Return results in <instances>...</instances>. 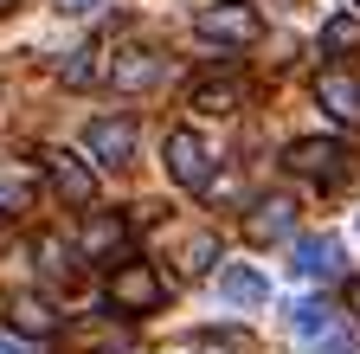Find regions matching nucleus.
Wrapping results in <instances>:
<instances>
[{"instance_id": "1", "label": "nucleus", "mask_w": 360, "mask_h": 354, "mask_svg": "<svg viewBox=\"0 0 360 354\" xmlns=\"http://www.w3.org/2000/svg\"><path fill=\"white\" fill-rule=\"evenodd\" d=\"M193 32L212 39V46H257L264 39V13L251 7V0H212V7H200Z\"/></svg>"}, {"instance_id": "2", "label": "nucleus", "mask_w": 360, "mask_h": 354, "mask_svg": "<svg viewBox=\"0 0 360 354\" xmlns=\"http://www.w3.org/2000/svg\"><path fill=\"white\" fill-rule=\"evenodd\" d=\"M290 335H296L309 354H347V348H354L347 322L335 316L322 296H309V303H296V309H290Z\"/></svg>"}, {"instance_id": "3", "label": "nucleus", "mask_w": 360, "mask_h": 354, "mask_svg": "<svg viewBox=\"0 0 360 354\" xmlns=\"http://www.w3.org/2000/svg\"><path fill=\"white\" fill-rule=\"evenodd\" d=\"M167 303V284L148 271V264H116L110 271V309H122V316H148V309H161Z\"/></svg>"}, {"instance_id": "4", "label": "nucleus", "mask_w": 360, "mask_h": 354, "mask_svg": "<svg viewBox=\"0 0 360 354\" xmlns=\"http://www.w3.org/2000/svg\"><path fill=\"white\" fill-rule=\"evenodd\" d=\"M283 167H290V174H302V181L335 187L341 174H347V148H341V142H328V136H309V142H290Z\"/></svg>"}, {"instance_id": "5", "label": "nucleus", "mask_w": 360, "mask_h": 354, "mask_svg": "<svg viewBox=\"0 0 360 354\" xmlns=\"http://www.w3.org/2000/svg\"><path fill=\"white\" fill-rule=\"evenodd\" d=\"M161 155H167V174L180 187H193V194L212 187V155H206V142L193 136V129H174V136L161 142Z\"/></svg>"}, {"instance_id": "6", "label": "nucleus", "mask_w": 360, "mask_h": 354, "mask_svg": "<svg viewBox=\"0 0 360 354\" xmlns=\"http://www.w3.org/2000/svg\"><path fill=\"white\" fill-rule=\"evenodd\" d=\"M84 148H90V161H103V167H129L135 161V122L129 116H97L84 129Z\"/></svg>"}, {"instance_id": "7", "label": "nucleus", "mask_w": 360, "mask_h": 354, "mask_svg": "<svg viewBox=\"0 0 360 354\" xmlns=\"http://www.w3.org/2000/svg\"><path fill=\"white\" fill-rule=\"evenodd\" d=\"M45 174H52V187L71 206H97V174H90V161H77L65 148H45Z\"/></svg>"}, {"instance_id": "8", "label": "nucleus", "mask_w": 360, "mask_h": 354, "mask_svg": "<svg viewBox=\"0 0 360 354\" xmlns=\"http://www.w3.org/2000/svg\"><path fill=\"white\" fill-rule=\"evenodd\" d=\"M296 232V200L290 194H264L257 206H251V219H245V239L251 245H277V239H290Z\"/></svg>"}, {"instance_id": "9", "label": "nucleus", "mask_w": 360, "mask_h": 354, "mask_svg": "<svg viewBox=\"0 0 360 354\" xmlns=\"http://www.w3.org/2000/svg\"><path fill=\"white\" fill-rule=\"evenodd\" d=\"M335 271H341V239H335V232L296 239V251H290V277H302V284H322V277H335Z\"/></svg>"}, {"instance_id": "10", "label": "nucleus", "mask_w": 360, "mask_h": 354, "mask_svg": "<svg viewBox=\"0 0 360 354\" xmlns=\"http://www.w3.org/2000/svg\"><path fill=\"white\" fill-rule=\"evenodd\" d=\"M315 103H322L335 122H360V84L347 71H322L315 77Z\"/></svg>"}, {"instance_id": "11", "label": "nucleus", "mask_w": 360, "mask_h": 354, "mask_svg": "<svg viewBox=\"0 0 360 354\" xmlns=\"http://www.w3.org/2000/svg\"><path fill=\"white\" fill-rule=\"evenodd\" d=\"M110 84L116 91H148V84H161V58L155 52H122L110 65Z\"/></svg>"}, {"instance_id": "12", "label": "nucleus", "mask_w": 360, "mask_h": 354, "mask_svg": "<svg viewBox=\"0 0 360 354\" xmlns=\"http://www.w3.org/2000/svg\"><path fill=\"white\" fill-rule=\"evenodd\" d=\"M129 239V219L122 213H90L84 219V258H103V251H116Z\"/></svg>"}, {"instance_id": "13", "label": "nucleus", "mask_w": 360, "mask_h": 354, "mask_svg": "<svg viewBox=\"0 0 360 354\" xmlns=\"http://www.w3.org/2000/svg\"><path fill=\"white\" fill-rule=\"evenodd\" d=\"M187 110H200V116H232L238 110V84H225V77L193 84V91H187Z\"/></svg>"}, {"instance_id": "14", "label": "nucleus", "mask_w": 360, "mask_h": 354, "mask_svg": "<svg viewBox=\"0 0 360 354\" xmlns=\"http://www.w3.org/2000/svg\"><path fill=\"white\" fill-rule=\"evenodd\" d=\"M219 284H225V303H238V309H257V303L270 296V284L251 271V264H232V271H225Z\"/></svg>"}, {"instance_id": "15", "label": "nucleus", "mask_w": 360, "mask_h": 354, "mask_svg": "<svg viewBox=\"0 0 360 354\" xmlns=\"http://www.w3.org/2000/svg\"><path fill=\"white\" fill-rule=\"evenodd\" d=\"M7 316H13L20 335H52V329H58L52 303H39V296H13V303H7Z\"/></svg>"}, {"instance_id": "16", "label": "nucleus", "mask_w": 360, "mask_h": 354, "mask_svg": "<svg viewBox=\"0 0 360 354\" xmlns=\"http://www.w3.org/2000/svg\"><path fill=\"white\" fill-rule=\"evenodd\" d=\"M354 46H360V20H354V13H335V20L322 26V52L341 58V52H354Z\"/></svg>"}, {"instance_id": "17", "label": "nucleus", "mask_w": 360, "mask_h": 354, "mask_svg": "<svg viewBox=\"0 0 360 354\" xmlns=\"http://www.w3.org/2000/svg\"><path fill=\"white\" fill-rule=\"evenodd\" d=\"M212 258H219V239L200 232V239H187V251H180V271H187V277H206V271H212Z\"/></svg>"}, {"instance_id": "18", "label": "nucleus", "mask_w": 360, "mask_h": 354, "mask_svg": "<svg viewBox=\"0 0 360 354\" xmlns=\"http://www.w3.org/2000/svg\"><path fill=\"white\" fill-rule=\"evenodd\" d=\"M58 77H65V91H84V84L103 77V65H97V52H71V58L58 65Z\"/></svg>"}, {"instance_id": "19", "label": "nucleus", "mask_w": 360, "mask_h": 354, "mask_svg": "<svg viewBox=\"0 0 360 354\" xmlns=\"http://www.w3.org/2000/svg\"><path fill=\"white\" fill-rule=\"evenodd\" d=\"M103 0H58V13H97Z\"/></svg>"}, {"instance_id": "20", "label": "nucleus", "mask_w": 360, "mask_h": 354, "mask_svg": "<svg viewBox=\"0 0 360 354\" xmlns=\"http://www.w3.org/2000/svg\"><path fill=\"white\" fill-rule=\"evenodd\" d=\"M0 354H26V348H20V341H13V335H0Z\"/></svg>"}, {"instance_id": "21", "label": "nucleus", "mask_w": 360, "mask_h": 354, "mask_svg": "<svg viewBox=\"0 0 360 354\" xmlns=\"http://www.w3.org/2000/svg\"><path fill=\"white\" fill-rule=\"evenodd\" d=\"M347 303H354V316H360V277H354V284H347Z\"/></svg>"}, {"instance_id": "22", "label": "nucleus", "mask_w": 360, "mask_h": 354, "mask_svg": "<svg viewBox=\"0 0 360 354\" xmlns=\"http://www.w3.org/2000/svg\"><path fill=\"white\" fill-rule=\"evenodd\" d=\"M7 7H20V0H0V13H7Z\"/></svg>"}]
</instances>
